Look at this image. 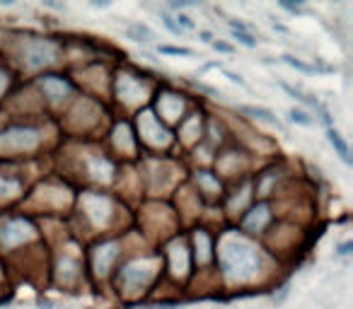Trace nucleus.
<instances>
[{"label": "nucleus", "instance_id": "1", "mask_svg": "<svg viewBox=\"0 0 353 309\" xmlns=\"http://www.w3.org/2000/svg\"><path fill=\"white\" fill-rule=\"evenodd\" d=\"M240 109L244 111V114H249V116H254V119H259V121L269 123V126H276V128H283V123L278 121L276 116L271 114L269 109H261V107H249V104H242Z\"/></svg>", "mask_w": 353, "mask_h": 309}, {"label": "nucleus", "instance_id": "2", "mask_svg": "<svg viewBox=\"0 0 353 309\" xmlns=\"http://www.w3.org/2000/svg\"><path fill=\"white\" fill-rule=\"evenodd\" d=\"M327 138H329V143H331V147L336 150V154L341 157L346 165H351V152H348V143L343 140L341 135H339V131H334V128H329L327 131Z\"/></svg>", "mask_w": 353, "mask_h": 309}, {"label": "nucleus", "instance_id": "6", "mask_svg": "<svg viewBox=\"0 0 353 309\" xmlns=\"http://www.w3.org/2000/svg\"><path fill=\"white\" fill-rule=\"evenodd\" d=\"M283 63H288L290 68H295V70H302V73H315L317 66H312V63H302L298 58H293V56H283Z\"/></svg>", "mask_w": 353, "mask_h": 309}, {"label": "nucleus", "instance_id": "4", "mask_svg": "<svg viewBox=\"0 0 353 309\" xmlns=\"http://www.w3.org/2000/svg\"><path fill=\"white\" fill-rule=\"evenodd\" d=\"M288 119L293 123H298V126H305V128H310V126L315 123V119L307 116V111H302V109H290L288 111Z\"/></svg>", "mask_w": 353, "mask_h": 309}, {"label": "nucleus", "instance_id": "8", "mask_svg": "<svg viewBox=\"0 0 353 309\" xmlns=\"http://www.w3.org/2000/svg\"><path fill=\"white\" fill-rule=\"evenodd\" d=\"M160 54H172V56H194L191 48H184V46H160Z\"/></svg>", "mask_w": 353, "mask_h": 309}, {"label": "nucleus", "instance_id": "10", "mask_svg": "<svg viewBox=\"0 0 353 309\" xmlns=\"http://www.w3.org/2000/svg\"><path fill=\"white\" fill-rule=\"evenodd\" d=\"M160 17H162V22H165V27H167V29H169V32H172V34H176V36L182 34V29L176 27V22H174V20H172V17H169V15H167V12H160Z\"/></svg>", "mask_w": 353, "mask_h": 309}, {"label": "nucleus", "instance_id": "3", "mask_svg": "<svg viewBox=\"0 0 353 309\" xmlns=\"http://www.w3.org/2000/svg\"><path fill=\"white\" fill-rule=\"evenodd\" d=\"M128 34H131L133 41H150L153 39V32L145 27V24H131V29H128Z\"/></svg>", "mask_w": 353, "mask_h": 309}, {"label": "nucleus", "instance_id": "5", "mask_svg": "<svg viewBox=\"0 0 353 309\" xmlns=\"http://www.w3.org/2000/svg\"><path fill=\"white\" fill-rule=\"evenodd\" d=\"M281 87L286 89V92H288V94H290V97H295V99L305 101V104H310V107H315V109H320V104H317V99H312V97H305V94H302V92H300V89L290 87V85H288V82H281Z\"/></svg>", "mask_w": 353, "mask_h": 309}, {"label": "nucleus", "instance_id": "15", "mask_svg": "<svg viewBox=\"0 0 353 309\" xmlns=\"http://www.w3.org/2000/svg\"><path fill=\"white\" fill-rule=\"evenodd\" d=\"M153 309H172V307H153Z\"/></svg>", "mask_w": 353, "mask_h": 309}, {"label": "nucleus", "instance_id": "13", "mask_svg": "<svg viewBox=\"0 0 353 309\" xmlns=\"http://www.w3.org/2000/svg\"><path fill=\"white\" fill-rule=\"evenodd\" d=\"M281 8H286V10H290V12H302V8L300 5H293V3H281Z\"/></svg>", "mask_w": 353, "mask_h": 309}, {"label": "nucleus", "instance_id": "7", "mask_svg": "<svg viewBox=\"0 0 353 309\" xmlns=\"http://www.w3.org/2000/svg\"><path fill=\"white\" fill-rule=\"evenodd\" d=\"M232 34H235V39H237L242 46H247V48H254V46H256V39H254L247 29H240V32H237V29H232Z\"/></svg>", "mask_w": 353, "mask_h": 309}, {"label": "nucleus", "instance_id": "12", "mask_svg": "<svg viewBox=\"0 0 353 309\" xmlns=\"http://www.w3.org/2000/svg\"><path fill=\"white\" fill-rule=\"evenodd\" d=\"M213 48H215V51H223V54H232V46L225 44V41H213Z\"/></svg>", "mask_w": 353, "mask_h": 309}, {"label": "nucleus", "instance_id": "11", "mask_svg": "<svg viewBox=\"0 0 353 309\" xmlns=\"http://www.w3.org/2000/svg\"><path fill=\"white\" fill-rule=\"evenodd\" d=\"M225 77H228V80H232V82H237V85H242V87H247V82H244V80L237 75V73H232V70H225Z\"/></svg>", "mask_w": 353, "mask_h": 309}, {"label": "nucleus", "instance_id": "9", "mask_svg": "<svg viewBox=\"0 0 353 309\" xmlns=\"http://www.w3.org/2000/svg\"><path fill=\"white\" fill-rule=\"evenodd\" d=\"M176 27L179 29H196V22L189 15H176Z\"/></svg>", "mask_w": 353, "mask_h": 309}, {"label": "nucleus", "instance_id": "14", "mask_svg": "<svg viewBox=\"0 0 353 309\" xmlns=\"http://www.w3.org/2000/svg\"><path fill=\"white\" fill-rule=\"evenodd\" d=\"M351 249H353V244H351V242H346V244H341V246H339V254H341V256L351 254Z\"/></svg>", "mask_w": 353, "mask_h": 309}]
</instances>
